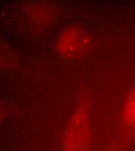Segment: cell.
Returning <instances> with one entry per match:
<instances>
[{
  "instance_id": "1",
  "label": "cell",
  "mask_w": 135,
  "mask_h": 151,
  "mask_svg": "<svg viewBox=\"0 0 135 151\" xmlns=\"http://www.w3.org/2000/svg\"><path fill=\"white\" fill-rule=\"evenodd\" d=\"M91 145L88 104L86 99H82L66 129L63 148L64 151H91Z\"/></svg>"
},
{
  "instance_id": "2",
  "label": "cell",
  "mask_w": 135,
  "mask_h": 151,
  "mask_svg": "<svg viewBox=\"0 0 135 151\" xmlns=\"http://www.w3.org/2000/svg\"><path fill=\"white\" fill-rule=\"evenodd\" d=\"M90 41L82 29L71 27L64 30L58 37L56 48L60 55L68 59L83 57L89 51Z\"/></svg>"
},
{
  "instance_id": "3",
  "label": "cell",
  "mask_w": 135,
  "mask_h": 151,
  "mask_svg": "<svg viewBox=\"0 0 135 151\" xmlns=\"http://www.w3.org/2000/svg\"><path fill=\"white\" fill-rule=\"evenodd\" d=\"M122 117L125 124L135 130V89L129 92L126 95Z\"/></svg>"
},
{
  "instance_id": "4",
  "label": "cell",
  "mask_w": 135,
  "mask_h": 151,
  "mask_svg": "<svg viewBox=\"0 0 135 151\" xmlns=\"http://www.w3.org/2000/svg\"><path fill=\"white\" fill-rule=\"evenodd\" d=\"M116 142H111V143L110 144L108 148L104 151H116Z\"/></svg>"
}]
</instances>
